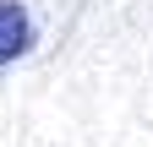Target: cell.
I'll use <instances>...</instances> for the list:
<instances>
[{
  "label": "cell",
  "mask_w": 153,
  "mask_h": 147,
  "mask_svg": "<svg viewBox=\"0 0 153 147\" xmlns=\"http://www.w3.org/2000/svg\"><path fill=\"white\" fill-rule=\"evenodd\" d=\"M38 38V27H33V16L22 0H0V65H11V60H22V54L33 49Z\"/></svg>",
  "instance_id": "1"
}]
</instances>
